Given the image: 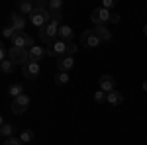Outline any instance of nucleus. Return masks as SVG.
Instances as JSON below:
<instances>
[{"label":"nucleus","mask_w":147,"mask_h":145,"mask_svg":"<svg viewBox=\"0 0 147 145\" xmlns=\"http://www.w3.org/2000/svg\"><path fill=\"white\" fill-rule=\"evenodd\" d=\"M59 28H61V24L55 22V20H51V22L47 24V26H43V28H39V39L43 41V43L51 45L55 39H59Z\"/></svg>","instance_id":"f257e3e1"},{"label":"nucleus","mask_w":147,"mask_h":145,"mask_svg":"<svg viewBox=\"0 0 147 145\" xmlns=\"http://www.w3.org/2000/svg\"><path fill=\"white\" fill-rule=\"evenodd\" d=\"M8 59L12 63H20V65H26L30 63V49H20V47H10V53H8Z\"/></svg>","instance_id":"f03ea898"},{"label":"nucleus","mask_w":147,"mask_h":145,"mask_svg":"<svg viewBox=\"0 0 147 145\" xmlns=\"http://www.w3.org/2000/svg\"><path fill=\"white\" fill-rule=\"evenodd\" d=\"M110 16H112V12H110V10H106V8L98 6V8L92 10L90 20H92V24H94V28H96V26H106V24L110 22Z\"/></svg>","instance_id":"7ed1b4c3"},{"label":"nucleus","mask_w":147,"mask_h":145,"mask_svg":"<svg viewBox=\"0 0 147 145\" xmlns=\"http://www.w3.org/2000/svg\"><path fill=\"white\" fill-rule=\"evenodd\" d=\"M80 43H82V47H86V49H96V47L102 45V39L92 30H86V32H82V35H80Z\"/></svg>","instance_id":"20e7f679"},{"label":"nucleus","mask_w":147,"mask_h":145,"mask_svg":"<svg viewBox=\"0 0 147 145\" xmlns=\"http://www.w3.org/2000/svg\"><path fill=\"white\" fill-rule=\"evenodd\" d=\"M30 22L39 30V28H43V26H47L51 22V12L49 10H34V14L30 16Z\"/></svg>","instance_id":"39448f33"},{"label":"nucleus","mask_w":147,"mask_h":145,"mask_svg":"<svg viewBox=\"0 0 147 145\" xmlns=\"http://www.w3.org/2000/svg\"><path fill=\"white\" fill-rule=\"evenodd\" d=\"M67 47H69V43L61 41V39H55V41H53L51 45H47V55L61 59V57L67 55Z\"/></svg>","instance_id":"423d86ee"},{"label":"nucleus","mask_w":147,"mask_h":145,"mask_svg":"<svg viewBox=\"0 0 147 145\" xmlns=\"http://www.w3.org/2000/svg\"><path fill=\"white\" fill-rule=\"evenodd\" d=\"M30 102H32V100H30V96H28V94H22V96L14 98V100H12V112H14V114H18V116L24 114V112L28 110Z\"/></svg>","instance_id":"0eeeda50"},{"label":"nucleus","mask_w":147,"mask_h":145,"mask_svg":"<svg viewBox=\"0 0 147 145\" xmlns=\"http://www.w3.org/2000/svg\"><path fill=\"white\" fill-rule=\"evenodd\" d=\"M12 47H20V49H26V47H35V41H34V37L32 35H28V34H18L14 39H12Z\"/></svg>","instance_id":"6e6552de"},{"label":"nucleus","mask_w":147,"mask_h":145,"mask_svg":"<svg viewBox=\"0 0 147 145\" xmlns=\"http://www.w3.org/2000/svg\"><path fill=\"white\" fill-rule=\"evenodd\" d=\"M22 73H24V77L28 78V80H35V78L39 77V73H41V67H39V63L30 61V63H26V65L22 67Z\"/></svg>","instance_id":"1a4fd4ad"},{"label":"nucleus","mask_w":147,"mask_h":145,"mask_svg":"<svg viewBox=\"0 0 147 145\" xmlns=\"http://www.w3.org/2000/svg\"><path fill=\"white\" fill-rule=\"evenodd\" d=\"M10 28H14L18 34H24V30H26V18L20 12H12L10 14Z\"/></svg>","instance_id":"9d476101"},{"label":"nucleus","mask_w":147,"mask_h":145,"mask_svg":"<svg viewBox=\"0 0 147 145\" xmlns=\"http://www.w3.org/2000/svg\"><path fill=\"white\" fill-rule=\"evenodd\" d=\"M98 84H100V90H102V92L110 94L112 90H116V78H114L112 75H102Z\"/></svg>","instance_id":"9b49d317"},{"label":"nucleus","mask_w":147,"mask_h":145,"mask_svg":"<svg viewBox=\"0 0 147 145\" xmlns=\"http://www.w3.org/2000/svg\"><path fill=\"white\" fill-rule=\"evenodd\" d=\"M57 67H59V71H61V73H69L71 69L75 67V57H69V55L61 57V59L57 61Z\"/></svg>","instance_id":"f8f14e48"},{"label":"nucleus","mask_w":147,"mask_h":145,"mask_svg":"<svg viewBox=\"0 0 147 145\" xmlns=\"http://www.w3.org/2000/svg\"><path fill=\"white\" fill-rule=\"evenodd\" d=\"M45 55H47V49L41 47V45H35V47L30 49V61H34V63H39Z\"/></svg>","instance_id":"ddd939ff"},{"label":"nucleus","mask_w":147,"mask_h":145,"mask_svg":"<svg viewBox=\"0 0 147 145\" xmlns=\"http://www.w3.org/2000/svg\"><path fill=\"white\" fill-rule=\"evenodd\" d=\"M59 39L65 41V43H71L73 41V30H71V26L61 24V28H59Z\"/></svg>","instance_id":"4468645a"},{"label":"nucleus","mask_w":147,"mask_h":145,"mask_svg":"<svg viewBox=\"0 0 147 145\" xmlns=\"http://www.w3.org/2000/svg\"><path fill=\"white\" fill-rule=\"evenodd\" d=\"M14 134H16V125L14 123H8L2 120V127H0V135L4 137V139H8V137H14Z\"/></svg>","instance_id":"2eb2a0df"},{"label":"nucleus","mask_w":147,"mask_h":145,"mask_svg":"<svg viewBox=\"0 0 147 145\" xmlns=\"http://www.w3.org/2000/svg\"><path fill=\"white\" fill-rule=\"evenodd\" d=\"M92 32L98 35L102 41H110V39H112V32H108L106 26H96V28H92Z\"/></svg>","instance_id":"dca6fc26"},{"label":"nucleus","mask_w":147,"mask_h":145,"mask_svg":"<svg viewBox=\"0 0 147 145\" xmlns=\"http://www.w3.org/2000/svg\"><path fill=\"white\" fill-rule=\"evenodd\" d=\"M35 10L34 2H30V0H26V2H20V6H18V12L22 14V16H32Z\"/></svg>","instance_id":"f3484780"},{"label":"nucleus","mask_w":147,"mask_h":145,"mask_svg":"<svg viewBox=\"0 0 147 145\" xmlns=\"http://www.w3.org/2000/svg\"><path fill=\"white\" fill-rule=\"evenodd\" d=\"M124 102V94L120 92V90H112L110 94H108V104H112V106H120Z\"/></svg>","instance_id":"a211bd4d"},{"label":"nucleus","mask_w":147,"mask_h":145,"mask_svg":"<svg viewBox=\"0 0 147 145\" xmlns=\"http://www.w3.org/2000/svg\"><path fill=\"white\" fill-rule=\"evenodd\" d=\"M8 92L12 94V98H18V96L26 94V92H24V84H22V82H12L10 86H8Z\"/></svg>","instance_id":"6ab92c4d"},{"label":"nucleus","mask_w":147,"mask_h":145,"mask_svg":"<svg viewBox=\"0 0 147 145\" xmlns=\"http://www.w3.org/2000/svg\"><path fill=\"white\" fill-rule=\"evenodd\" d=\"M0 71H2L4 75H10L12 71H14V63H12L10 59H6V61H2V63H0Z\"/></svg>","instance_id":"aec40b11"},{"label":"nucleus","mask_w":147,"mask_h":145,"mask_svg":"<svg viewBox=\"0 0 147 145\" xmlns=\"http://www.w3.org/2000/svg\"><path fill=\"white\" fill-rule=\"evenodd\" d=\"M69 78H71L69 73H61V71H59V73L55 75V84H67Z\"/></svg>","instance_id":"412c9836"},{"label":"nucleus","mask_w":147,"mask_h":145,"mask_svg":"<svg viewBox=\"0 0 147 145\" xmlns=\"http://www.w3.org/2000/svg\"><path fill=\"white\" fill-rule=\"evenodd\" d=\"M63 8V0H49V12H61Z\"/></svg>","instance_id":"4be33fe9"},{"label":"nucleus","mask_w":147,"mask_h":145,"mask_svg":"<svg viewBox=\"0 0 147 145\" xmlns=\"http://www.w3.org/2000/svg\"><path fill=\"white\" fill-rule=\"evenodd\" d=\"M20 139H22L24 143H32L34 141V132L32 129H24L22 134H20Z\"/></svg>","instance_id":"5701e85b"},{"label":"nucleus","mask_w":147,"mask_h":145,"mask_svg":"<svg viewBox=\"0 0 147 145\" xmlns=\"http://www.w3.org/2000/svg\"><path fill=\"white\" fill-rule=\"evenodd\" d=\"M94 102H96V104H104V102H108V94L102 92V90L94 92Z\"/></svg>","instance_id":"b1692460"},{"label":"nucleus","mask_w":147,"mask_h":145,"mask_svg":"<svg viewBox=\"0 0 147 145\" xmlns=\"http://www.w3.org/2000/svg\"><path fill=\"white\" fill-rule=\"evenodd\" d=\"M2 35H4V37H6V39H8V37H12V39H14V37H16V35H18V32H16V30H14V28H10V26H6V28H4V30H2Z\"/></svg>","instance_id":"393cba45"},{"label":"nucleus","mask_w":147,"mask_h":145,"mask_svg":"<svg viewBox=\"0 0 147 145\" xmlns=\"http://www.w3.org/2000/svg\"><path fill=\"white\" fill-rule=\"evenodd\" d=\"M4 145H24V141L20 137H8V139H4Z\"/></svg>","instance_id":"a878e982"},{"label":"nucleus","mask_w":147,"mask_h":145,"mask_svg":"<svg viewBox=\"0 0 147 145\" xmlns=\"http://www.w3.org/2000/svg\"><path fill=\"white\" fill-rule=\"evenodd\" d=\"M114 6H116V0H104L102 2V8H106V10H112Z\"/></svg>","instance_id":"bb28decb"},{"label":"nucleus","mask_w":147,"mask_h":145,"mask_svg":"<svg viewBox=\"0 0 147 145\" xmlns=\"http://www.w3.org/2000/svg\"><path fill=\"white\" fill-rule=\"evenodd\" d=\"M75 53H77V45L71 41V43H69V47H67V55H69V57H73Z\"/></svg>","instance_id":"cd10ccee"},{"label":"nucleus","mask_w":147,"mask_h":145,"mask_svg":"<svg viewBox=\"0 0 147 145\" xmlns=\"http://www.w3.org/2000/svg\"><path fill=\"white\" fill-rule=\"evenodd\" d=\"M110 22L118 24V22H120V14H112V16H110Z\"/></svg>","instance_id":"c85d7f7f"},{"label":"nucleus","mask_w":147,"mask_h":145,"mask_svg":"<svg viewBox=\"0 0 147 145\" xmlns=\"http://www.w3.org/2000/svg\"><path fill=\"white\" fill-rule=\"evenodd\" d=\"M143 34H145V37H147V26H145V28H143Z\"/></svg>","instance_id":"c756f323"},{"label":"nucleus","mask_w":147,"mask_h":145,"mask_svg":"<svg viewBox=\"0 0 147 145\" xmlns=\"http://www.w3.org/2000/svg\"><path fill=\"white\" fill-rule=\"evenodd\" d=\"M143 90H147V82H143Z\"/></svg>","instance_id":"7c9ffc66"}]
</instances>
